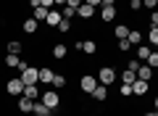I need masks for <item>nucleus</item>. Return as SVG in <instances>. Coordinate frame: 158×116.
<instances>
[{
    "label": "nucleus",
    "mask_w": 158,
    "mask_h": 116,
    "mask_svg": "<svg viewBox=\"0 0 158 116\" xmlns=\"http://www.w3.org/2000/svg\"><path fill=\"white\" fill-rule=\"evenodd\" d=\"M40 100H42L48 108H53V111L61 108V98H58V90H48V92H42V95H40Z\"/></svg>",
    "instance_id": "1"
},
{
    "label": "nucleus",
    "mask_w": 158,
    "mask_h": 116,
    "mask_svg": "<svg viewBox=\"0 0 158 116\" xmlns=\"http://www.w3.org/2000/svg\"><path fill=\"white\" fill-rule=\"evenodd\" d=\"M24 87H27V84L21 82V77H19V79H8V82H6V92L13 95V98H21V95H24Z\"/></svg>",
    "instance_id": "2"
},
{
    "label": "nucleus",
    "mask_w": 158,
    "mask_h": 116,
    "mask_svg": "<svg viewBox=\"0 0 158 116\" xmlns=\"http://www.w3.org/2000/svg\"><path fill=\"white\" fill-rule=\"evenodd\" d=\"M98 82L106 84V87H108V84H113V82H116V69L103 66V69H100V74H98Z\"/></svg>",
    "instance_id": "3"
},
{
    "label": "nucleus",
    "mask_w": 158,
    "mask_h": 116,
    "mask_svg": "<svg viewBox=\"0 0 158 116\" xmlns=\"http://www.w3.org/2000/svg\"><path fill=\"white\" fill-rule=\"evenodd\" d=\"M21 82H24V84H37V82H40V69H37V66L24 69V71H21Z\"/></svg>",
    "instance_id": "4"
},
{
    "label": "nucleus",
    "mask_w": 158,
    "mask_h": 116,
    "mask_svg": "<svg viewBox=\"0 0 158 116\" xmlns=\"http://www.w3.org/2000/svg\"><path fill=\"white\" fill-rule=\"evenodd\" d=\"M95 87H98V77H92V74H85V77L79 79V90H82V92L90 95Z\"/></svg>",
    "instance_id": "5"
},
{
    "label": "nucleus",
    "mask_w": 158,
    "mask_h": 116,
    "mask_svg": "<svg viewBox=\"0 0 158 116\" xmlns=\"http://www.w3.org/2000/svg\"><path fill=\"white\" fill-rule=\"evenodd\" d=\"M32 114H34V116H56V111L48 108L42 100H34V111H32Z\"/></svg>",
    "instance_id": "6"
},
{
    "label": "nucleus",
    "mask_w": 158,
    "mask_h": 116,
    "mask_svg": "<svg viewBox=\"0 0 158 116\" xmlns=\"http://www.w3.org/2000/svg\"><path fill=\"white\" fill-rule=\"evenodd\" d=\"M61 8H50V11H48V19H45V24L48 27H58V24H61Z\"/></svg>",
    "instance_id": "7"
},
{
    "label": "nucleus",
    "mask_w": 158,
    "mask_h": 116,
    "mask_svg": "<svg viewBox=\"0 0 158 116\" xmlns=\"http://www.w3.org/2000/svg\"><path fill=\"white\" fill-rule=\"evenodd\" d=\"M148 90H150V82H145V79H137V82L132 84V92H135L137 98H142V95H148Z\"/></svg>",
    "instance_id": "8"
},
{
    "label": "nucleus",
    "mask_w": 158,
    "mask_h": 116,
    "mask_svg": "<svg viewBox=\"0 0 158 116\" xmlns=\"http://www.w3.org/2000/svg\"><path fill=\"white\" fill-rule=\"evenodd\" d=\"M16 105H19V111H21V114H32V111H34V100L27 98V95H21Z\"/></svg>",
    "instance_id": "9"
},
{
    "label": "nucleus",
    "mask_w": 158,
    "mask_h": 116,
    "mask_svg": "<svg viewBox=\"0 0 158 116\" xmlns=\"http://www.w3.org/2000/svg\"><path fill=\"white\" fill-rule=\"evenodd\" d=\"M79 50H82L85 55H95V53H98V42H95V40H82Z\"/></svg>",
    "instance_id": "10"
},
{
    "label": "nucleus",
    "mask_w": 158,
    "mask_h": 116,
    "mask_svg": "<svg viewBox=\"0 0 158 116\" xmlns=\"http://www.w3.org/2000/svg\"><path fill=\"white\" fill-rule=\"evenodd\" d=\"M90 95H92V100H98V103H103V100L108 98V87H106V84H100V82H98V87L92 90Z\"/></svg>",
    "instance_id": "11"
},
{
    "label": "nucleus",
    "mask_w": 158,
    "mask_h": 116,
    "mask_svg": "<svg viewBox=\"0 0 158 116\" xmlns=\"http://www.w3.org/2000/svg\"><path fill=\"white\" fill-rule=\"evenodd\" d=\"M116 19V6H100V21H113Z\"/></svg>",
    "instance_id": "12"
},
{
    "label": "nucleus",
    "mask_w": 158,
    "mask_h": 116,
    "mask_svg": "<svg viewBox=\"0 0 158 116\" xmlns=\"http://www.w3.org/2000/svg\"><path fill=\"white\" fill-rule=\"evenodd\" d=\"M77 16L87 21V19H92V16H95V8H92V6H87V3H82V6L77 8Z\"/></svg>",
    "instance_id": "13"
},
{
    "label": "nucleus",
    "mask_w": 158,
    "mask_h": 116,
    "mask_svg": "<svg viewBox=\"0 0 158 116\" xmlns=\"http://www.w3.org/2000/svg\"><path fill=\"white\" fill-rule=\"evenodd\" d=\"M153 71H156V69H150L148 63H140V69H137V79H145V82H150V79H153Z\"/></svg>",
    "instance_id": "14"
},
{
    "label": "nucleus",
    "mask_w": 158,
    "mask_h": 116,
    "mask_svg": "<svg viewBox=\"0 0 158 116\" xmlns=\"http://www.w3.org/2000/svg\"><path fill=\"white\" fill-rule=\"evenodd\" d=\"M150 53H153V48H150V45H137V61H140V63H145Z\"/></svg>",
    "instance_id": "15"
},
{
    "label": "nucleus",
    "mask_w": 158,
    "mask_h": 116,
    "mask_svg": "<svg viewBox=\"0 0 158 116\" xmlns=\"http://www.w3.org/2000/svg\"><path fill=\"white\" fill-rule=\"evenodd\" d=\"M53 77H56V71H53V69H40V82H45V84H50L53 82Z\"/></svg>",
    "instance_id": "16"
},
{
    "label": "nucleus",
    "mask_w": 158,
    "mask_h": 116,
    "mask_svg": "<svg viewBox=\"0 0 158 116\" xmlns=\"http://www.w3.org/2000/svg\"><path fill=\"white\" fill-rule=\"evenodd\" d=\"M37 19H27V21H24L21 24V29H24V32H27V34H34V32H37Z\"/></svg>",
    "instance_id": "17"
},
{
    "label": "nucleus",
    "mask_w": 158,
    "mask_h": 116,
    "mask_svg": "<svg viewBox=\"0 0 158 116\" xmlns=\"http://www.w3.org/2000/svg\"><path fill=\"white\" fill-rule=\"evenodd\" d=\"M66 53H69V48H66L63 42L53 45V58H66Z\"/></svg>",
    "instance_id": "18"
},
{
    "label": "nucleus",
    "mask_w": 158,
    "mask_h": 116,
    "mask_svg": "<svg viewBox=\"0 0 158 116\" xmlns=\"http://www.w3.org/2000/svg\"><path fill=\"white\" fill-rule=\"evenodd\" d=\"M121 82H124V84H135L137 82V74L129 71V69H124V71H121Z\"/></svg>",
    "instance_id": "19"
},
{
    "label": "nucleus",
    "mask_w": 158,
    "mask_h": 116,
    "mask_svg": "<svg viewBox=\"0 0 158 116\" xmlns=\"http://www.w3.org/2000/svg\"><path fill=\"white\" fill-rule=\"evenodd\" d=\"M24 95H27V98H32V100H40V90H37V84H27V87H24Z\"/></svg>",
    "instance_id": "20"
},
{
    "label": "nucleus",
    "mask_w": 158,
    "mask_h": 116,
    "mask_svg": "<svg viewBox=\"0 0 158 116\" xmlns=\"http://www.w3.org/2000/svg\"><path fill=\"white\" fill-rule=\"evenodd\" d=\"M113 34H116L118 40H127V37H129V27H127V24H118V27L113 29Z\"/></svg>",
    "instance_id": "21"
},
{
    "label": "nucleus",
    "mask_w": 158,
    "mask_h": 116,
    "mask_svg": "<svg viewBox=\"0 0 158 116\" xmlns=\"http://www.w3.org/2000/svg\"><path fill=\"white\" fill-rule=\"evenodd\" d=\"M148 42H150V48H158V27H150V32H148Z\"/></svg>",
    "instance_id": "22"
},
{
    "label": "nucleus",
    "mask_w": 158,
    "mask_h": 116,
    "mask_svg": "<svg viewBox=\"0 0 158 116\" xmlns=\"http://www.w3.org/2000/svg\"><path fill=\"white\" fill-rule=\"evenodd\" d=\"M127 40H129L132 45H142V32H137V29H129V37H127Z\"/></svg>",
    "instance_id": "23"
},
{
    "label": "nucleus",
    "mask_w": 158,
    "mask_h": 116,
    "mask_svg": "<svg viewBox=\"0 0 158 116\" xmlns=\"http://www.w3.org/2000/svg\"><path fill=\"white\" fill-rule=\"evenodd\" d=\"M32 19H37V21H45V19H48V8L37 6V8H34V16H32Z\"/></svg>",
    "instance_id": "24"
},
{
    "label": "nucleus",
    "mask_w": 158,
    "mask_h": 116,
    "mask_svg": "<svg viewBox=\"0 0 158 116\" xmlns=\"http://www.w3.org/2000/svg\"><path fill=\"white\" fill-rule=\"evenodd\" d=\"M8 53L19 55V53H21V42H19V40H11V42H8Z\"/></svg>",
    "instance_id": "25"
},
{
    "label": "nucleus",
    "mask_w": 158,
    "mask_h": 116,
    "mask_svg": "<svg viewBox=\"0 0 158 116\" xmlns=\"http://www.w3.org/2000/svg\"><path fill=\"white\" fill-rule=\"evenodd\" d=\"M145 63H148L150 69H158V50H153V53L148 55V61H145Z\"/></svg>",
    "instance_id": "26"
},
{
    "label": "nucleus",
    "mask_w": 158,
    "mask_h": 116,
    "mask_svg": "<svg viewBox=\"0 0 158 116\" xmlns=\"http://www.w3.org/2000/svg\"><path fill=\"white\" fill-rule=\"evenodd\" d=\"M61 16H63V19H74V16H77V8L63 6V8H61Z\"/></svg>",
    "instance_id": "27"
},
{
    "label": "nucleus",
    "mask_w": 158,
    "mask_h": 116,
    "mask_svg": "<svg viewBox=\"0 0 158 116\" xmlns=\"http://www.w3.org/2000/svg\"><path fill=\"white\" fill-rule=\"evenodd\" d=\"M50 84H53V87H56V90H61L63 84H66V77H63V74H56V77H53V82H50Z\"/></svg>",
    "instance_id": "28"
},
{
    "label": "nucleus",
    "mask_w": 158,
    "mask_h": 116,
    "mask_svg": "<svg viewBox=\"0 0 158 116\" xmlns=\"http://www.w3.org/2000/svg\"><path fill=\"white\" fill-rule=\"evenodd\" d=\"M58 32H71V19H61V24H58Z\"/></svg>",
    "instance_id": "29"
},
{
    "label": "nucleus",
    "mask_w": 158,
    "mask_h": 116,
    "mask_svg": "<svg viewBox=\"0 0 158 116\" xmlns=\"http://www.w3.org/2000/svg\"><path fill=\"white\" fill-rule=\"evenodd\" d=\"M19 61H21V58H19V55H13V53L6 55V66H19Z\"/></svg>",
    "instance_id": "30"
},
{
    "label": "nucleus",
    "mask_w": 158,
    "mask_h": 116,
    "mask_svg": "<svg viewBox=\"0 0 158 116\" xmlns=\"http://www.w3.org/2000/svg\"><path fill=\"white\" fill-rule=\"evenodd\" d=\"M118 95H121V98H132V95H135V92H132V84L121 82V92H118Z\"/></svg>",
    "instance_id": "31"
},
{
    "label": "nucleus",
    "mask_w": 158,
    "mask_h": 116,
    "mask_svg": "<svg viewBox=\"0 0 158 116\" xmlns=\"http://www.w3.org/2000/svg\"><path fill=\"white\" fill-rule=\"evenodd\" d=\"M118 50H121V53L132 50V42H129V40H118Z\"/></svg>",
    "instance_id": "32"
},
{
    "label": "nucleus",
    "mask_w": 158,
    "mask_h": 116,
    "mask_svg": "<svg viewBox=\"0 0 158 116\" xmlns=\"http://www.w3.org/2000/svg\"><path fill=\"white\" fill-rule=\"evenodd\" d=\"M127 69H129V71H135V74H137V69H140V61H137V58H132V61L127 63Z\"/></svg>",
    "instance_id": "33"
},
{
    "label": "nucleus",
    "mask_w": 158,
    "mask_h": 116,
    "mask_svg": "<svg viewBox=\"0 0 158 116\" xmlns=\"http://www.w3.org/2000/svg\"><path fill=\"white\" fill-rule=\"evenodd\" d=\"M142 6H145L148 11H156V6H158V0H142Z\"/></svg>",
    "instance_id": "34"
},
{
    "label": "nucleus",
    "mask_w": 158,
    "mask_h": 116,
    "mask_svg": "<svg viewBox=\"0 0 158 116\" xmlns=\"http://www.w3.org/2000/svg\"><path fill=\"white\" fill-rule=\"evenodd\" d=\"M129 8H132V11H140V8H142V0H129Z\"/></svg>",
    "instance_id": "35"
},
{
    "label": "nucleus",
    "mask_w": 158,
    "mask_h": 116,
    "mask_svg": "<svg viewBox=\"0 0 158 116\" xmlns=\"http://www.w3.org/2000/svg\"><path fill=\"white\" fill-rule=\"evenodd\" d=\"M150 27H158V11H150Z\"/></svg>",
    "instance_id": "36"
},
{
    "label": "nucleus",
    "mask_w": 158,
    "mask_h": 116,
    "mask_svg": "<svg viewBox=\"0 0 158 116\" xmlns=\"http://www.w3.org/2000/svg\"><path fill=\"white\" fill-rule=\"evenodd\" d=\"M82 3H85V0H66V6H71V8H79Z\"/></svg>",
    "instance_id": "37"
},
{
    "label": "nucleus",
    "mask_w": 158,
    "mask_h": 116,
    "mask_svg": "<svg viewBox=\"0 0 158 116\" xmlns=\"http://www.w3.org/2000/svg\"><path fill=\"white\" fill-rule=\"evenodd\" d=\"M87 6H92V8H98V6H103V0H85Z\"/></svg>",
    "instance_id": "38"
},
{
    "label": "nucleus",
    "mask_w": 158,
    "mask_h": 116,
    "mask_svg": "<svg viewBox=\"0 0 158 116\" xmlns=\"http://www.w3.org/2000/svg\"><path fill=\"white\" fill-rule=\"evenodd\" d=\"M103 6H116V0H103Z\"/></svg>",
    "instance_id": "39"
},
{
    "label": "nucleus",
    "mask_w": 158,
    "mask_h": 116,
    "mask_svg": "<svg viewBox=\"0 0 158 116\" xmlns=\"http://www.w3.org/2000/svg\"><path fill=\"white\" fill-rule=\"evenodd\" d=\"M56 6H58V8H63V6H66V0H56Z\"/></svg>",
    "instance_id": "40"
},
{
    "label": "nucleus",
    "mask_w": 158,
    "mask_h": 116,
    "mask_svg": "<svg viewBox=\"0 0 158 116\" xmlns=\"http://www.w3.org/2000/svg\"><path fill=\"white\" fill-rule=\"evenodd\" d=\"M142 116H158V111H148V114H142Z\"/></svg>",
    "instance_id": "41"
},
{
    "label": "nucleus",
    "mask_w": 158,
    "mask_h": 116,
    "mask_svg": "<svg viewBox=\"0 0 158 116\" xmlns=\"http://www.w3.org/2000/svg\"><path fill=\"white\" fill-rule=\"evenodd\" d=\"M153 103H156V111H158V98H156V100H153Z\"/></svg>",
    "instance_id": "42"
},
{
    "label": "nucleus",
    "mask_w": 158,
    "mask_h": 116,
    "mask_svg": "<svg viewBox=\"0 0 158 116\" xmlns=\"http://www.w3.org/2000/svg\"><path fill=\"white\" fill-rule=\"evenodd\" d=\"M156 50H158V48H156Z\"/></svg>",
    "instance_id": "43"
}]
</instances>
